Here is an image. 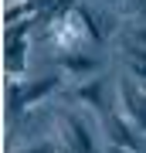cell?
Here are the masks:
<instances>
[{
	"label": "cell",
	"mask_w": 146,
	"mask_h": 153,
	"mask_svg": "<svg viewBox=\"0 0 146 153\" xmlns=\"http://www.w3.org/2000/svg\"><path fill=\"white\" fill-rule=\"evenodd\" d=\"M119 112L126 123H133L139 133H146V88L133 75L119 78Z\"/></svg>",
	"instance_id": "cell-1"
},
{
	"label": "cell",
	"mask_w": 146,
	"mask_h": 153,
	"mask_svg": "<svg viewBox=\"0 0 146 153\" xmlns=\"http://www.w3.org/2000/svg\"><path fill=\"white\" fill-rule=\"evenodd\" d=\"M61 68H65L68 75H95V71L102 68V61L92 58V55H78V51H71V55L61 58Z\"/></svg>",
	"instance_id": "cell-8"
},
{
	"label": "cell",
	"mask_w": 146,
	"mask_h": 153,
	"mask_svg": "<svg viewBox=\"0 0 146 153\" xmlns=\"http://www.w3.org/2000/svg\"><path fill=\"white\" fill-rule=\"evenodd\" d=\"M109 153H129V150H122V146H109Z\"/></svg>",
	"instance_id": "cell-12"
},
{
	"label": "cell",
	"mask_w": 146,
	"mask_h": 153,
	"mask_svg": "<svg viewBox=\"0 0 146 153\" xmlns=\"http://www.w3.org/2000/svg\"><path fill=\"white\" fill-rule=\"evenodd\" d=\"M68 153H95V140H92V129H88L85 119L78 116H65V146Z\"/></svg>",
	"instance_id": "cell-3"
},
{
	"label": "cell",
	"mask_w": 146,
	"mask_h": 153,
	"mask_svg": "<svg viewBox=\"0 0 146 153\" xmlns=\"http://www.w3.org/2000/svg\"><path fill=\"white\" fill-rule=\"evenodd\" d=\"M75 99H78L82 105H88V109L102 112L105 109V78H99V75L85 78L82 85H75Z\"/></svg>",
	"instance_id": "cell-5"
},
{
	"label": "cell",
	"mask_w": 146,
	"mask_h": 153,
	"mask_svg": "<svg viewBox=\"0 0 146 153\" xmlns=\"http://www.w3.org/2000/svg\"><path fill=\"white\" fill-rule=\"evenodd\" d=\"M136 14H139L143 24H146V0H136Z\"/></svg>",
	"instance_id": "cell-11"
},
{
	"label": "cell",
	"mask_w": 146,
	"mask_h": 153,
	"mask_svg": "<svg viewBox=\"0 0 146 153\" xmlns=\"http://www.w3.org/2000/svg\"><path fill=\"white\" fill-rule=\"evenodd\" d=\"M129 126L133 123H122V112L105 116V133L112 136V146H122V150H129V153H139V140L133 136Z\"/></svg>",
	"instance_id": "cell-4"
},
{
	"label": "cell",
	"mask_w": 146,
	"mask_h": 153,
	"mask_svg": "<svg viewBox=\"0 0 146 153\" xmlns=\"http://www.w3.org/2000/svg\"><path fill=\"white\" fill-rule=\"evenodd\" d=\"M27 61V41L24 34H7V71L10 75H21Z\"/></svg>",
	"instance_id": "cell-7"
},
{
	"label": "cell",
	"mask_w": 146,
	"mask_h": 153,
	"mask_svg": "<svg viewBox=\"0 0 146 153\" xmlns=\"http://www.w3.org/2000/svg\"><path fill=\"white\" fill-rule=\"evenodd\" d=\"M112 4H116V0H112Z\"/></svg>",
	"instance_id": "cell-13"
},
{
	"label": "cell",
	"mask_w": 146,
	"mask_h": 153,
	"mask_svg": "<svg viewBox=\"0 0 146 153\" xmlns=\"http://www.w3.org/2000/svg\"><path fill=\"white\" fill-rule=\"evenodd\" d=\"M48 38L54 41V48H61L65 55H71L82 41H92V38H88V27H85V21H82L78 10L68 14V17H61V21H54V24H48Z\"/></svg>",
	"instance_id": "cell-2"
},
{
	"label": "cell",
	"mask_w": 146,
	"mask_h": 153,
	"mask_svg": "<svg viewBox=\"0 0 146 153\" xmlns=\"http://www.w3.org/2000/svg\"><path fill=\"white\" fill-rule=\"evenodd\" d=\"M21 153H58V146H54L51 140H34L31 146H24Z\"/></svg>",
	"instance_id": "cell-10"
},
{
	"label": "cell",
	"mask_w": 146,
	"mask_h": 153,
	"mask_svg": "<svg viewBox=\"0 0 146 153\" xmlns=\"http://www.w3.org/2000/svg\"><path fill=\"white\" fill-rule=\"evenodd\" d=\"M78 14H82V21H85L88 38H92V41H105V38H109V31H105L102 17H99V10H95L92 4H78Z\"/></svg>",
	"instance_id": "cell-9"
},
{
	"label": "cell",
	"mask_w": 146,
	"mask_h": 153,
	"mask_svg": "<svg viewBox=\"0 0 146 153\" xmlns=\"http://www.w3.org/2000/svg\"><path fill=\"white\" fill-rule=\"evenodd\" d=\"M122 58H126V68H129L126 75H133L136 82H146V48L122 41Z\"/></svg>",
	"instance_id": "cell-6"
}]
</instances>
